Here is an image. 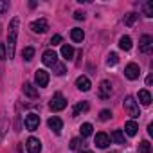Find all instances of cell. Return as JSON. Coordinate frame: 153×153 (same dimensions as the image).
I'll use <instances>...</instances> for the list:
<instances>
[{"label":"cell","instance_id":"1","mask_svg":"<svg viewBox=\"0 0 153 153\" xmlns=\"http://www.w3.org/2000/svg\"><path fill=\"white\" fill-rule=\"evenodd\" d=\"M18 25L20 20L15 16L9 22V29H7V45H6V58H15V49H16V38H18Z\"/></svg>","mask_w":153,"mask_h":153},{"label":"cell","instance_id":"2","mask_svg":"<svg viewBox=\"0 0 153 153\" xmlns=\"http://www.w3.org/2000/svg\"><path fill=\"white\" fill-rule=\"evenodd\" d=\"M124 112H126L131 119H137V117L140 115V110H139V105H137L135 97H131V96H126V97H124Z\"/></svg>","mask_w":153,"mask_h":153},{"label":"cell","instance_id":"3","mask_svg":"<svg viewBox=\"0 0 153 153\" xmlns=\"http://www.w3.org/2000/svg\"><path fill=\"white\" fill-rule=\"evenodd\" d=\"M49 106H51V110H52V112H61V110H65V108H67V99L58 92V94H54V96H52V99H51Z\"/></svg>","mask_w":153,"mask_h":153},{"label":"cell","instance_id":"4","mask_svg":"<svg viewBox=\"0 0 153 153\" xmlns=\"http://www.w3.org/2000/svg\"><path fill=\"white\" fill-rule=\"evenodd\" d=\"M49 79H51V76H49V72L47 70H43V68H38L36 70V74H34V81H36V85L38 87H47L49 85Z\"/></svg>","mask_w":153,"mask_h":153},{"label":"cell","instance_id":"5","mask_svg":"<svg viewBox=\"0 0 153 153\" xmlns=\"http://www.w3.org/2000/svg\"><path fill=\"white\" fill-rule=\"evenodd\" d=\"M139 49H140V52L149 54V52H151V49H153V38H151L149 34L140 36V40H139Z\"/></svg>","mask_w":153,"mask_h":153},{"label":"cell","instance_id":"6","mask_svg":"<svg viewBox=\"0 0 153 153\" xmlns=\"http://www.w3.org/2000/svg\"><path fill=\"white\" fill-rule=\"evenodd\" d=\"M124 76L128 79H139V76H140V68H139V65L137 63H128L126 65V68H124Z\"/></svg>","mask_w":153,"mask_h":153},{"label":"cell","instance_id":"7","mask_svg":"<svg viewBox=\"0 0 153 153\" xmlns=\"http://www.w3.org/2000/svg\"><path fill=\"white\" fill-rule=\"evenodd\" d=\"M24 123H25V128H27L29 131H34V130L40 126V115H36V114H27L25 119H24Z\"/></svg>","mask_w":153,"mask_h":153},{"label":"cell","instance_id":"8","mask_svg":"<svg viewBox=\"0 0 153 153\" xmlns=\"http://www.w3.org/2000/svg\"><path fill=\"white\" fill-rule=\"evenodd\" d=\"M42 61H43V65H47V67H54V65L58 63V54H56L52 49H49V51L43 52Z\"/></svg>","mask_w":153,"mask_h":153},{"label":"cell","instance_id":"9","mask_svg":"<svg viewBox=\"0 0 153 153\" xmlns=\"http://www.w3.org/2000/svg\"><path fill=\"white\" fill-rule=\"evenodd\" d=\"M47 29H49V22H47L45 18L34 20V22L31 24V31H33V33H38V34H42V33H45Z\"/></svg>","mask_w":153,"mask_h":153},{"label":"cell","instance_id":"10","mask_svg":"<svg viewBox=\"0 0 153 153\" xmlns=\"http://www.w3.org/2000/svg\"><path fill=\"white\" fill-rule=\"evenodd\" d=\"M25 148H27L29 153H40V151H42V142H40V139H36V137H29L27 142H25Z\"/></svg>","mask_w":153,"mask_h":153},{"label":"cell","instance_id":"11","mask_svg":"<svg viewBox=\"0 0 153 153\" xmlns=\"http://www.w3.org/2000/svg\"><path fill=\"white\" fill-rule=\"evenodd\" d=\"M47 124H49V128H51L56 135H59L61 130H63V121H61L59 117H56V115H52V117L47 121Z\"/></svg>","mask_w":153,"mask_h":153},{"label":"cell","instance_id":"12","mask_svg":"<svg viewBox=\"0 0 153 153\" xmlns=\"http://www.w3.org/2000/svg\"><path fill=\"white\" fill-rule=\"evenodd\" d=\"M76 87H78V90H81V92H88L92 83H90V79L87 76H79V78L76 79Z\"/></svg>","mask_w":153,"mask_h":153},{"label":"cell","instance_id":"13","mask_svg":"<svg viewBox=\"0 0 153 153\" xmlns=\"http://www.w3.org/2000/svg\"><path fill=\"white\" fill-rule=\"evenodd\" d=\"M110 94H112V85H110V81H101V85H99V97H101V99H108Z\"/></svg>","mask_w":153,"mask_h":153},{"label":"cell","instance_id":"14","mask_svg":"<svg viewBox=\"0 0 153 153\" xmlns=\"http://www.w3.org/2000/svg\"><path fill=\"white\" fill-rule=\"evenodd\" d=\"M108 144H110V137L106 135V133H97L96 135V146L97 148H108Z\"/></svg>","mask_w":153,"mask_h":153},{"label":"cell","instance_id":"15","mask_svg":"<svg viewBox=\"0 0 153 153\" xmlns=\"http://www.w3.org/2000/svg\"><path fill=\"white\" fill-rule=\"evenodd\" d=\"M70 38H72L76 43H81V42L85 40V33H83V29H78V27L72 29V31H70Z\"/></svg>","mask_w":153,"mask_h":153},{"label":"cell","instance_id":"16","mask_svg":"<svg viewBox=\"0 0 153 153\" xmlns=\"http://www.w3.org/2000/svg\"><path fill=\"white\" fill-rule=\"evenodd\" d=\"M24 94H25L27 97H31V99H36V97H38V90H36L31 83H24Z\"/></svg>","mask_w":153,"mask_h":153},{"label":"cell","instance_id":"17","mask_svg":"<svg viewBox=\"0 0 153 153\" xmlns=\"http://www.w3.org/2000/svg\"><path fill=\"white\" fill-rule=\"evenodd\" d=\"M139 101L144 105V106H149L151 105V94L148 90H139Z\"/></svg>","mask_w":153,"mask_h":153},{"label":"cell","instance_id":"18","mask_svg":"<svg viewBox=\"0 0 153 153\" xmlns=\"http://www.w3.org/2000/svg\"><path fill=\"white\" fill-rule=\"evenodd\" d=\"M124 130H126V133H128L130 137H133V135H137L139 126H137V123H135V121H128V123L124 124Z\"/></svg>","mask_w":153,"mask_h":153},{"label":"cell","instance_id":"19","mask_svg":"<svg viewBox=\"0 0 153 153\" xmlns=\"http://www.w3.org/2000/svg\"><path fill=\"white\" fill-rule=\"evenodd\" d=\"M88 108H90V105H88L87 101H81V103H78V105L74 106V112H72V114H74V117H76V115H79L81 112H87Z\"/></svg>","mask_w":153,"mask_h":153},{"label":"cell","instance_id":"20","mask_svg":"<svg viewBox=\"0 0 153 153\" xmlns=\"http://www.w3.org/2000/svg\"><path fill=\"white\" fill-rule=\"evenodd\" d=\"M112 140H114L115 144H126L124 133H123L121 130H115V131H112Z\"/></svg>","mask_w":153,"mask_h":153},{"label":"cell","instance_id":"21","mask_svg":"<svg viewBox=\"0 0 153 153\" xmlns=\"http://www.w3.org/2000/svg\"><path fill=\"white\" fill-rule=\"evenodd\" d=\"M119 47H121L123 51H130V49H131V38H130V36H121Z\"/></svg>","mask_w":153,"mask_h":153},{"label":"cell","instance_id":"22","mask_svg":"<svg viewBox=\"0 0 153 153\" xmlns=\"http://www.w3.org/2000/svg\"><path fill=\"white\" fill-rule=\"evenodd\" d=\"M61 56H63L65 59H72V56H74V49H72L70 45H63V47H61Z\"/></svg>","mask_w":153,"mask_h":153},{"label":"cell","instance_id":"23","mask_svg":"<svg viewBox=\"0 0 153 153\" xmlns=\"http://www.w3.org/2000/svg\"><path fill=\"white\" fill-rule=\"evenodd\" d=\"M22 58H24L25 61H31V59L34 58V49H33V47H25V49L22 51Z\"/></svg>","mask_w":153,"mask_h":153},{"label":"cell","instance_id":"24","mask_svg":"<svg viewBox=\"0 0 153 153\" xmlns=\"http://www.w3.org/2000/svg\"><path fill=\"white\" fill-rule=\"evenodd\" d=\"M117 63H119V56H117L115 52H110V54L106 56V65H108V67H115Z\"/></svg>","mask_w":153,"mask_h":153},{"label":"cell","instance_id":"25","mask_svg":"<svg viewBox=\"0 0 153 153\" xmlns=\"http://www.w3.org/2000/svg\"><path fill=\"white\" fill-rule=\"evenodd\" d=\"M137 18H139V15H137V13H128V15L124 16V25H128V27H130V25H133V22H135Z\"/></svg>","mask_w":153,"mask_h":153},{"label":"cell","instance_id":"26","mask_svg":"<svg viewBox=\"0 0 153 153\" xmlns=\"http://www.w3.org/2000/svg\"><path fill=\"white\" fill-rule=\"evenodd\" d=\"M79 130H81V135H83V137H88V135H92V130H94V128H92L90 123H85V124H81Z\"/></svg>","mask_w":153,"mask_h":153},{"label":"cell","instance_id":"27","mask_svg":"<svg viewBox=\"0 0 153 153\" xmlns=\"http://www.w3.org/2000/svg\"><path fill=\"white\" fill-rule=\"evenodd\" d=\"M139 153H151V144L148 140H142L139 144Z\"/></svg>","mask_w":153,"mask_h":153},{"label":"cell","instance_id":"28","mask_svg":"<svg viewBox=\"0 0 153 153\" xmlns=\"http://www.w3.org/2000/svg\"><path fill=\"white\" fill-rule=\"evenodd\" d=\"M52 68H54V74H56V76H63V74L67 72V68H65V65H63V63H56Z\"/></svg>","mask_w":153,"mask_h":153},{"label":"cell","instance_id":"29","mask_svg":"<svg viewBox=\"0 0 153 153\" xmlns=\"http://www.w3.org/2000/svg\"><path fill=\"white\" fill-rule=\"evenodd\" d=\"M144 15H146L148 18L153 16V2H146V4H144Z\"/></svg>","mask_w":153,"mask_h":153},{"label":"cell","instance_id":"30","mask_svg":"<svg viewBox=\"0 0 153 153\" xmlns=\"http://www.w3.org/2000/svg\"><path fill=\"white\" fill-rule=\"evenodd\" d=\"M112 117V112L110 110H101V114H99V119L101 121H108Z\"/></svg>","mask_w":153,"mask_h":153},{"label":"cell","instance_id":"31","mask_svg":"<svg viewBox=\"0 0 153 153\" xmlns=\"http://www.w3.org/2000/svg\"><path fill=\"white\" fill-rule=\"evenodd\" d=\"M7 9H9V2H6V0H0V15H4Z\"/></svg>","mask_w":153,"mask_h":153},{"label":"cell","instance_id":"32","mask_svg":"<svg viewBox=\"0 0 153 153\" xmlns=\"http://www.w3.org/2000/svg\"><path fill=\"white\" fill-rule=\"evenodd\" d=\"M61 42H63V38H61L59 34H54V36L51 38V43H52V45H59Z\"/></svg>","mask_w":153,"mask_h":153},{"label":"cell","instance_id":"33","mask_svg":"<svg viewBox=\"0 0 153 153\" xmlns=\"http://www.w3.org/2000/svg\"><path fill=\"white\" fill-rule=\"evenodd\" d=\"M0 59H6V45L0 43Z\"/></svg>","mask_w":153,"mask_h":153},{"label":"cell","instance_id":"34","mask_svg":"<svg viewBox=\"0 0 153 153\" xmlns=\"http://www.w3.org/2000/svg\"><path fill=\"white\" fill-rule=\"evenodd\" d=\"M74 18H76V20H85V15H83L81 11H76V13H74Z\"/></svg>","mask_w":153,"mask_h":153},{"label":"cell","instance_id":"35","mask_svg":"<svg viewBox=\"0 0 153 153\" xmlns=\"http://www.w3.org/2000/svg\"><path fill=\"white\" fill-rule=\"evenodd\" d=\"M78 144H79V139H72L70 140V149H76V148H78Z\"/></svg>","mask_w":153,"mask_h":153},{"label":"cell","instance_id":"36","mask_svg":"<svg viewBox=\"0 0 153 153\" xmlns=\"http://www.w3.org/2000/svg\"><path fill=\"white\" fill-rule=\"evenodd\" d=\"M151 83H153V76H148V78H146V85L149 87Z\"/></svg>","mask_w":153,"mask_h":153},{"label":"cell","instance_id":"37","mask_svg":"<svg viewBox=\"0 0 153 153\" xmlns=\"http://www.w3.org/2000/svg\"><path fill=\"white\" fill-rule=\"evenodd\" d=\"M148 133H149V135H153V124H149V126H148Z\"/></svg>","mask_w":153,"mask_h":153},{"label":"cell","instance_id":"38","mask_svg":"<svg viewBox=\"0 0 153 153\" xmlns=\"http://www.w3.org/2000/svg\"><path fill=\"white\" fill-rule=\"evenodd\" d=\"M81 153H92V151H88V149H85V151H81Z\"/></svg>","mask_w":153,"mask_h":153},{"label":"cell","instance_id":"39","mask_svg":"<svg viewBox=\"0 0 153 153\" xmlns=\"http://www.w3.org/2000/svg\"><path fill=\"white\" fill-rule=\"evenodd\" d=\"M112 153H117V151H112Z\"/></svg>","mask_w":153,"mask_h":153}]
</instances>
